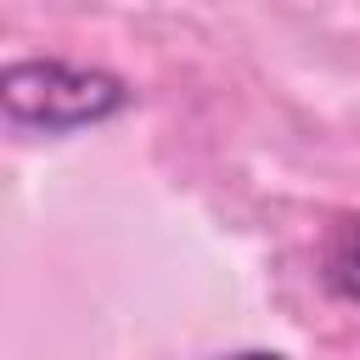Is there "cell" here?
I'll return each mask as SVG.
<instances>
[{"instance_id":"6da1fadb","label":"cell","mask_w":360,"mask_h":360,"mask_svg":"<svg viewBox=\"0 0 360 360\" xmlns=\"http://www.w3.org/2000/svg\"><path fill=\"white\" fill-rule=\"evenodd\" d=\"M135 101V90L107 73V68H73L56 56H28V62H6L0 73V107L17 129H39V135H68V129H90L118 118Z\"/></svg>"},{"instance_id":"3957f363","label":"cell","mask_w":360,"mask_h":360,"mask_svg":"<svg viewBox=\"0 0 360 360\" xmlns=\"http://www.w3.org/2000/svg\"><path fill=\"white\" fill-rule=\"evenodd\" d=\"M231 360H287V354H270V349H242V354H231Z\"/></svg>"},{"instance_id":"7a4b0ae2","label":"cell","mask_w":360,"mask_h":360,"mask_svg":"<svg viewBox=\"0 0 360 360\" xmlns=\"http://www.w3.org/2000/svg\"><path fill=\"white\" fill-rule=\"evenodd\" d=\"M321 281L332 298L343 304H360V208L338 214L326 225V242H321Z\"/></svg>"}]
</instances>
